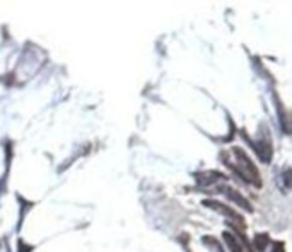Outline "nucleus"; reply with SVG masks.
<instances>
[{
	"mask_svg": "<svg viewBox=\"0 0 292 252\" xmlns=\"http://www.w3.org/2000/svg\"><path fill=\"white\" fill-rule=\"evenodd\" d=\"M231 154H233V158H235V163L226 161L228 167L233 168V170L237 172L244 181L255 184V186H260V184H262V181H260V174H258V170H256L255 165L251 163V159L247 158L246 152H244L240 147H233V149H231Z\"/></svg>",
	"mask_w": 292,
	"mask_h": 252,
	"instance_id": "1",
	"label": "nucleus"
},
{
	"mask_svg": "<svg viewBox=\"0 0 292 252\" xmlns=\"http://www.w3.org/2000/svg\"><path fill=\"white\" fill-rule=\"evenodd\" d=\"M206 206L208 207H212V209H215V211H219V213H222V215H226V216H230L231 220H233L235 224L237 225H240L242 227L244 225V222H242V216L239 215L237 211H233L231 207H226L224 204H221V202H215V200H206Z\"/></svg>",
	"mask_w": 292,
	"mask_h": 252,
	"instance_id": "2",
	"label": "nucleus"
},
{
	"mask_svg": "<svg viewBox=\"0 0 292 252\" xmlns=\"http://www.w3.org/2000/svg\"><path fill=\"white\" fill-rule=\"evenodd\" d=\"M226 179V175H222L221 172H203V174L198 175V181L206 186V184H214V183H219V181Z\"/></svg>",
	"mask_w": 292,
	"mask_h": 252,
	"instance_id": "3",
	"label": "nucleus"
},
{
	"mask_svg": "<svg viewBox=\"0 0 292 252\" xmlns=\"http://www.w3.org/2000/svg\"><path fill=\"white\" fill-rule=\"evenodd\" d=\"M224 191H226V197H228V199H230V200H233V202H237L240 207H244L246 211H253L251 204L247 202V200L244 199V197L240 195V193H239V191H237V190H233V188H226V190H224Z\"/></svg>",
	"mask_w": 292,
	"mask_h": 252,
	"instance_id": "4",
	"label": "nucleus"
},
{
	"mask_svg": "<svg viewBox=\"0 0 292 252\" xmlns=\"http://www.w3.org/2000/svg\"><path fill=\"white\" fill-rule=\"evenodd\" d=\"M267 243H269V236L267 234H256V238H255V248L258 252H263L265 250V247H267Z\"/></svg>",
	"mask_w": 292,
	"mask_h": 252,
	"instance_id": "5",
	"label": "nucleus"
},
{
	"mask_svg": "<svg viewBox=\"0 0 292 252\" xmlns=\"http://www.w3.org/2000/svg\"><path fill=\"white\" fill-rule=\"evenodd\" d=\"M283 183H285V186L292 190V168H287V170L283 172Z\"/></svg>",
	"mask_w": 292,
	"mask_h": 252,
	"instance_id": "6",
	"label": "nucleus"
},
{
	"mask_svg": "<svg viewBox=\"0 0 292 252\" xmlns=\"http://www.w3.org/2000/svg\"><path fill=\"white\" fill-rule=\"evenodd\" d=\"M285 245L281 243V241H276V243H272V250L271 252H285Z\"/></svg>",
	"mask_w": 292,
	"mask_h": 252,
	"instance_id": "7",
	"label": "nucleus"
}]
</instances>
